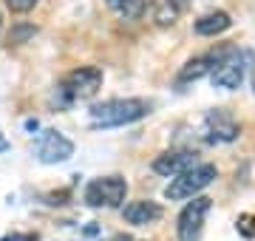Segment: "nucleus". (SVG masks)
I'll return each instance as SVG.
<instances>
[{"instance_id":"obj_1","label":"nucleus","mask_w":255,"mask_h":241,"mask_svg":"<svg viewBox=\"0 0 255 241\" xmlns=\"http://www.w3.org/2000/svg\"><path fill=\"white\" fill-rule=\"evenodd\" d=\"M153 111V102L142 100V97H117V100H105L97 102L88 108V117H91L94 128H122V125H130V122H139L150 117Z\"/></svg>"},{"instance_id":"obj_2","label":"nucleus","mask_w":255,"mask_h":241,"mask_svg":"<svg viewBox=\"0 0 255 241\" xmlns=\"http://www.w3.org/2000/svg\"><path fill=\"white\" fill-rule=\"evenodd\" d=\"M102 68L97 65H80L57 83V105L60 108H68L74 102H82V100H91L97 97V91L102 88Z\"/></svg>"},{"instance_id":"obj_3","label":"nucleus","mask_w":255,"mask_h":241,"mask_svg":"<svg viewBox=\"0 0 255 241\" xmlns=\"http://www.w3.org/2000/svg\"><path fill=\"white\" fill-rule=\"evenodd\" d=\"M216 176H219L216 165H210V162H199V165H193L190 170H184V173H179V176L170 179V185L164 187V199H170V202L193 199V196H199L207 185H213Z\"/></svg>"},{"instance_id":"obj_4","label":"nucleus","mask_w":255,"mask_h":241,"mask_svg":"<svg viewBox=\"0 0 255 241\" xmlns=\"http://www.w3.org/2000/svg\"><path fill=\"white\" fill-rule=\"evenodd\" d=\"M128 196V182L122 176H97L85 185V204L88 207H122Z\"/></svg>"},{"instance_id":"obj_5","label":"nucleus","mask_w":255,"mask_h":241,"mask_svg":"<svg viewBox=\"0 0 255 241\" xmlns=\"http://www.w3.org/2000/svg\"><path fill=\"white\" fill-rule=\"evenodd\" d=\"M210 199L207 196H193V202L184 204V210L179 213V222H176V233L182 241H199L201 230H204V219L210 213Z\"/></svg>"},{"instance_id":"obj_6","label":"nucleus","mask_w":255,"mask_h":241,"mask_svg":"<svg viewBox=\"0 0 255 241\" xmlns=\"http://www.w3.org/2000/svg\"><path fill=\"white\" fill-rule=\"evenodd\" d=\"M34 156L43 162V165H60V162H68L74 156V142L60 133V130L48 128L37 136V145H34Z\"/></svg>"},{"instance_id":"obj_7","label":"nucleus","mask_w":255,"mask_h":241,"mask_svg":"<svg viewBox=\"0 0 255 241\" xmlns=\"http://www.w3.org/2000/svg\"><path fill=\"white\" fill-rule=\"evenodd\" d=\"M238 133H241V125L227 108H213L204 117V139L210 145H227V142H236Z\"/></svg>"},{"instance_id":"obj_8","label":"nucleus","mask_w":255,"mask_h":241,"mask_svg":"<svg viewBox=\"0 0 255 241\" xmlns=\"http://www.w3.org/2000/svg\"><path fill=\"white\" fill-rule=\"evenodd\" d=\"M247 60H250V54H247V51H238V48L233 46V51H230V54L224 57L216 68H213V74H210L213 85H219V88H224V91L238 88V85L244 83Z\"/></svg>"},{"instance_id":"obj_9","label":"nucleus","mask_w":255,"mask_h":241,"mask_svg":"<svg viewBox=\"0 0 255 241\" xmlns=\"http://www.w3.org/2000/svg\"><path fill=\"white\" fill-rule=\"evenodd\" d=\"M233 51V46H221V48H213V51H207V54H199L193 57V60H187L184 63V68L179 71V80L176 83L184 85V83H196V80H201V77L213 74V68L224 60V57Z\"/></svg>"},{"instance_id":"obj_10","label":"nucleus","mask_w":255,"mask_h":241,"mask_svg":"<svg viewBox=\"0 0 255 241\" xmlns=\"http://www.w3.org/2000/svg\"><path fill=\"white\" fill-rule=\"evenodd\" d=\"M193 165H199V162H196V153H190V150H167L162 156H156L153 170L162 173V176L173 179V176H179V173H184V170H190Z\"/></svg>"},{"instance_id":"obj_11","label":"nucleus","mask_w":255,"mask_h":241,"mask_svg":"<svg viewBox=\"0 0 255 241\" xmlns=\"http://www.w3.org/2000/svg\"><path fill=\"white\" fill-rule=\"evenodd\" d=\"M122 219L133 227H145V224H153L162 219V207L150 199H136V202H128L122 207Z\"/></svg>"},{"instance_id":"obj_12","label":"nucleus","mask_w":255,"mask_h":241,"mask_svg":"<svg viewBox=\"0 0 255 241\" xmlns=\"http://www.w3.org/2000/svg\"><path fill=\"white\" fill-rule=\"evenodd\" d=\"M108 9L117 14L119 20H128V23H136V20L145 17V11L153 6V0H105Z\"/></svg>"},{"instance_id":"obj_13","label":"nucleus","mask_w":255,"mask_h":241,"mask_svg":"<svg viewBox=\"0 0 255 241\" xmlns=\"http://www.w3.org/2000/svg\"><path fill=\"white\" fill-rule=\"evenodd\" d=\"M230 26H233L230 14L219 9V11H210V14H201V17L196 20V34H199V37H216L221 31H227Z\"/></svg>"},{"instance_id":"obj_14","label":"nucleus","mask_w":255,"mask_h":241,"mask_svg":"<svg viewBox=\"0 0 255 241\" xmlns=\"http://www.w3.org/2000/svg\"><path fill=\"white\" fill-rule=\"evenodd\" d=\"M40 3V0H6V6H9V11H14V14H26V11H31Z\"/></svg>"},{"instance_id":"obj_15","label":"nucleus","mask_w":255,"mask_h":241,"mask_svg":"<svg viewBox=\"0 0 255 241\" xmlns=\"http://www.w3.org/2000/svg\"><path fill=\"white\" fill-rule=\"evenodd\" d=\"M6 150H11V142L6 139V133L0 130V153H6Z\"/></svg>"},{"instance_id":"obj_16","label":"nucleus","mask_w":255,"mask_h":241,"mask_svg":"<svg viewBox=\"0 0 255 241\" xmlns=\"http://www.w3.org/2000/svg\"><path fill=\"white\" fill-rule=\"evenodd\" d=\"M187 3H193V0H167V6H173V11H179V9H184Z\"/></svg>"},{"instance_id":"obj_17","label":"nucleus","mask_w":255,"mask_h":241,"mask_svg":"<svg viewBox=\"0 0 255 241\" xmlns=\"http://www.w3.org/2000/svg\"><path fill=\"white\" fill-rule=\"evenodd\" d=\"M253 88H255V65H253Z\"/></svg>"}]
</instances>
